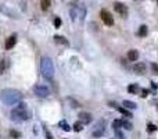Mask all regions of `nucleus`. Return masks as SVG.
Instances as JSON below:
<instances>
[{
  "mask_svg": "<svg viewBox=\"0 0 158 139\" xmlns=\"http://www.w3.org/2000/svg\"><path fill=\"white\" fill-rule=\"evenodd\" d=\"M40 71L46 79H51L54 77V64L51 61V59L49 57H42L40 60Z\"/></svg>",
  "mask_w": 158,
  "mask_h": 139,
  "instance_id": "3",
  "label": "nucleus"
},
{
  "mask_svg": "<svg viewBox=\"0 0 158 139\" xmlns=\"http://www.w3.org/2000/svg\"><path fill=\"white\" fill-rule=\"evenodd\" d=\"M157 3H158V0H157Z\"/></svg>",
  "mask_w": 158,
  "mask_h": 139,
  "instance_id": "30",
  "label": "nucleus"
},
{
  "mask_svg": "<svg viewBox=\"0 0 158 139\" xmlns=\"http://www.w3.org/2000/svg\"><path fill=\"white\" fill-rule=\"evenodd\" d=\"M114 10L118 13L121 17H123V18H126L128 17V7H126L123 3H119V2H117V3H114Z\"/></svg>",
  "mask_w": 158,
  "mask_h": 139,
  "instance_id": "6",
  "label": "nucleus"
},
{
  "mask_svg": "<svg viewBox=\"0 0 158 139\" xmlns=\"http://www.w3.org/2000/svg\"><path fill=\"white\" fill-rule=\"evenodd\" d=\"M33 92H35V95L39 96V97H46V96L50 95L49 88L44 86V85H35V86H33Z\"/></svg>",
  "mask_w": 158,
  "mask_h": 139,
  "instance_id": "4",
  "label": "nucleus"
},
{
  "mask_svg": "<svg viewBox=\"0 0 158 139\" xmlns=\"http://www.w3.org/2000/svg\"><path fill=\"white\" fill-rule=\"evenodd\" d=\"M82 127H83V124L81 122V121H78V122H75V124H74V129H75L76 132H81V131H82Z\"/></svg>",
  "mask_w": 158,
  "mask_h": 139,
  "instance_id": "21",
  "label": "nucleus"
},
{
  "mask_svg": "<svg viewBox=\"0 0 158 139\" xmlns=\"http://www.w3.org/2000/svg\"><path fill=\"white\" fill-rule=\"evenodd\" d=\"M58 127H60V128H62L64 131H67V132L71 131V127L67 124V121H60V122H58Z\"/></svg>",
  "mask_w": 158,
  "mask_h": 139,
  "instance_id": "16",
  "label": "nucleus"
},
{
  "mask_svg": "<svg viewBox=\"0 0 158 139\" xmlns=\"http://www.w3.org/2000/svg\"><path fill=\"white\" fill-rule=\"evenodd\" d=\"M10 136H11V138H14V139H18V138H21V132L15 131V129H11V131H10Z\"/></svg>",
  "mask_w": 158,
  "mask_h": 139,
  "instance_id": "20",
  "label": "nucleus"
},
{
  "mask_svg": "<svg viewBox=\"0 0 158 139\" xmlns=\"http://www.w3.org/2000/svg\"><path fill=\"white\" fill-rule=\"evenodd\" d=\"M122 127V121H119V120H115L114 122H112V128H114V131H117V129H119Z\"/></svg>",
  "mask_w": 158,
  "mask_h": 139,
  "instance_id": "19",
  "label": "nucleus"
},
{
  "mask_svg": "<svg viewBox=\"0 0 158 139\" xmlns=\"http://www.w3.org/2000/svg\"><path fill=\"white\" fill-rule=\"evenodd\" d=\"M100 17H101V20H103V22H104L105 25H108V26L114 25V18H112L111 13H110L108 10L103 8V10L100 11Z\"/></svg>",
  "mask_w": 158,
  "mask_h": 139,
  "instance_id": "5",
  "label": "nucleus"
},
{
  "mask_svg": "<svg viewBox=\"0 0 158 139\" xmlns=\"http://www.w3.org/2000/svg\"><path fill=\"white\" fill-rule=\"evenodd\" d=\"M54 42L58 43V45H64V46H68V45H69L68 40L65 39L64 36H60V35H56V36H54Z\"/></svg>",
  "mask_w": 158,
  "mask_h": 139,
  "instance_id": "12",
  "label": "nucleus"
},
{
  "mask_svg": "<svg viewBox=\"0 0 158 139\" xmlns=\"http://www.w3.org/2000/svg\"><path fill=\"white\" fill-rule=\"evenodd\" d=\"M128 92H129L130 95H136V93H139V92H140V88H139V86H137V85H129V86H128Z\"/></svg>",
  "mask_w": 158,
  "mask_h": 139,
  "instance_id": "13",
  "label": "nucleus"
},
{
  "mask_svg": "<svg viewBox=\"0 0 158 139\" xmlns=\"http://www.w3.org/2000/svg\"><path fill=\"white\" fill-rule=\"evenodd\" d=\"M115 134H117V138H118V139H125V138H123V135H122V132L118 131V129L115 131Z\"/></svg>",
  "mask_w": 158,
  "mask_h": 139,
  "instance_id": "27",
  "label": "nucleus"
},
{
  "mask_svg": "<svg viewBox=\"0 0 158 139\" xmlns=\"http://www.w3.org/2000/svg\"><path fill=\"white\" fill-rule=\"evenodd\" d=\"M4 70H6V61H4V60H0V75L4 73Z\"/></svg>",
  "mask_w": 158,
  "mask_h": 139,
  "instance_id": "24",
  "label": "nucleus"
},
{
  "mask_svg": "<svg viewBox=\"0 0 158 139\" xmlns=\"http://www.w3.org/2000/svg\"><path fill=\"white\" fill-rule=\"evenodd\" d=\"M140 92H141V95H140L141 97H146V96L148 95V91H147V89H141Z\"/></svg>",
  "mask_w": 158,
  "mask_h": 139,
  "instance_id": "28",
  "label": "nucleus"
},
{
  "mask_svg": "<svg viewBox=\"0 0 158 139\" xmlns=\"http://www.w3.org/2000/svg\"><path fill=\"white\" fill-rule=\"evenodd\" d=\"M11 118L14 121H18V122H22V121H26L28 120V109H26V104L25 103L20 102L15 106V109L11 110Z\"/></svg>",
  "mask_w": 158,
  "mask_h": 139,
  "instance_id": "2",
  "label": "nucleus"
},
{
  "mask_svg": "<svg viewBox=\"0 0 158 139\" xmlns=\"http://www.w3.org/2000/svg\"><path fill=\"white\" fill-rule=\"evenodd\" d=\"M147 131L148 132H154V131H157V127H155L154 124H148L147 125Z\"/></svg>",
  "mask_w": 158,
  "mask_h": 139,
  "instance_id": "26",
  "label": "nucleus"
},
{
  "mask_svg": "<svg viewBox=\"0 0 158 139\" xmlns=\"http://www.w3.org/2000/svg\"><path fill=\"white\" fill-rule=\"evenodd\" d=\"M15 43H17V36H15V35H11V36L6 40L4 48H6V50H10V49H13L15 46Z\"/></svg>",
  "mask_w": 158,
  "mask_h": 139,
  "instance_id": "9",
  "label": "nucleus"
},
{
  "mask_svg": "<svg viewBox=\"0 0 158 139\" xmlns=\"http://www.w3.org/2000/svg\"><path fill=\"white\" fill-rule=\"evenodd\" d=\"M79 121H81L82 124H90V122H92V114L81 113L79 114Z\"/></svg>",
  "mask_w": 158,
  "mask_h": 139,
  "instance_id": "10",
  "label": "nucleus"
},
{
  "mask_svg": "<svg viewBox=\"0 0 158 139\" xmlns=\"http://www.w3.org/2000/svg\"><path fill=\"white\" fill-rule=\"evenodd\" d=\"M44 134H46V138L47 139H53V136H51V134L49 131H47V129H44Z\"/></svg>",
  "mask_w": 158,
  "mask_h": 139,
  "instance_id": "29",
  "label": "nucleus"
},
{
  "mask_svg": "<svg viewBox=\"0 0 158 139\" xmlns=\"http://www.w3.org/2000/svg\"><path fill=\"white\" fill-rule=\"evenodd\" d=\"M117 110H118L121 114H123L125 117H132V114H130V111H128L126 109H123V107H117Z\"/></svg>",
  "mask_w": 158,
  "mask_h": 139,
  "instance_id": "17",
  "label": "nucleus"
},
{
  "mask_svg": "<svg viewBox=\"0 0 158 139\" xmlns=\"http://www.w3.org/2000/svg\"><path fill=\"white\" fill-rule=\"evenodd\" d=\"M122 127H125V129H132V124L129 121H122Z\"/></svg>",
  "mask_w": 158,
  "mask_h": 139,
  "instance_id": "25",
  "label": "nucleus"
},
{
  "mask_svg": "<svg viewBox=\"0 0 158 139\" xmlns=\"http://www.w3.org/2000/svg\"><path fill=\"white\" fill-rule=\"evenodd\" d=\"M133 71H135L137 75H143V74H146V64H144V63H136V64L133 66Z\"/></svg>",
  "mask_w": 158,
  "mask_h": 139,
  "instance_id": "8",
  "label": "nucleus"
},
{
  "mask_svg": "<svg viewBox=\"0 0 158 139\" xmlns=\"http://www.w3.org/2000/svg\"><path fill=\"white\" fill-rule=\"evenodd\" d=\"M128 59H129V61H136V60L139 59V51L135 50V49L129 50V53H128Z\"/></svg>",
  "mask_w": 158,
  "mask_h": 139,
  "instance_id": "11",
  "label": "nucleus"
},
{
  "mask_svg": "<svg viewBox=\"0 0 158 139\" xmlns=\"http://www.w3.org/2000/svg\"><path fill=\"white\" fill-rule=\"evenodd\" d=\"M40 7H42L43 11L49 10V7H50V0H40Z\"/></svg>",
  "mask_w": 158,
  "mask_h": 139,
  "instance_id": "15",
  "label": "nucleus"
},
{
  "mask_svg": "<svg viewBox=\"0 0 158 139\" xmlns=\"http://www.w3.org/2000/svg\"><path fill=\"white\" fill-rule=\"evenodd\" d=\"M123 106L128 107V109H136V103H133V102H129V100H125L123 102Z\"/></svg>",
  "mask_w": 158,
  "mask_h": 139,
  "instance_id": "18",
  "label": "nucleus"
},
{
  "mask_svg": "<svg viewBox=\"0 0 158 139\" xmlns=\"http://www.w3.org/2000/svg\"><path fill=\"white\" fill-rule=\"evenodd\" d=\"M61 24H62V21L60 17H56V18H54V26H56V28H60Z\"/></svg>",
  "mask_w": 158,
  "mask_h": 139,
  "instance_id": "22",
  "label": "nucleus"
},
{
  "mask_svg": "<svg viewBox=\"0 0 158 139\" xmlns=\"http://www.w3.org/2000/svg\"><path fill=\"white\" fill-rule=\"evenodd\" d=\"M0 99L2 102L8 104V106H14V104H18V103L22 100V93L17 89H3L0 92Z\"/></svg>",
  "mask_w": 158,
  "mask_h": 139,
  "instance_id": "1",
  "label": "nucleus"
},
{
  "mask_svg": "<svg viewBox=\"0 0 158 139\" xmlns=\"http://www.w3.org/2000/svg\"><path fill=\"white\" fill-rule=\"evenodd\" d=\"M151 71H153L155 75H158V64L157 63H151Z\"/></svg>",
  "mask_w": 158,
  "mask_h": 139,
  "instance_id": "23",
  "label": "nucleus"
},
{
  "mask_svg": "<svg viewBox=\"0 0 158 139\" xmlns=\"http://www.w3.org/2000/svg\"><path fill=\"white\" fill-rule=\"evenodd\" d=\"M147 33H148V29L146 25H141L140 28H139V31H137V35H139V36H147Z\"/></svg>",
  "mask_w": 158,
  "mask_h": 139,
  "instance_id": "14",
  "label": "nucleus"
},
{
  "mask_svg": "<svg viewBox=\"0 0 158 139\" xmlns=\"http://www.w3.org/2000/svg\"><path fill=\"white\" fill-rule=\"evenodd\" d=\"M103 134H104V121H99V124L96 125V129L93 131V136L100 138Z\"/></svg>",
  "mask_w": 158,
  "mask_h": 139,
  "instance_id": "7",
  "label": "nucleus"
}]
</instances>
